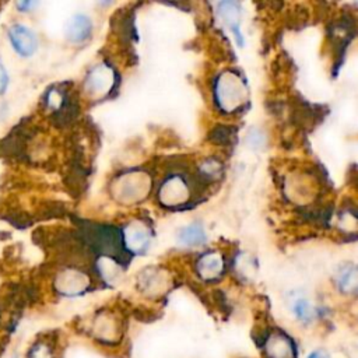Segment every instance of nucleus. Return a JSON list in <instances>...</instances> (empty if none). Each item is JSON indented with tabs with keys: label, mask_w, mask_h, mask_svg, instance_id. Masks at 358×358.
I'll return each instance as SVG.
<instances>
[{
	"label": "nucleus",
	"mask_w": 358,
	"mask_h": 358,
	"mask_svg": "<svg viewBox=\"0 0 358 358\" xmlns=\"http://www.w3.org/2000/svg\"><path fill=\"white\" fill-rule=\"evenodd\" d=\"M216 96L220 107L227 112H232L245 103L246 89L237 75L224 73L217 82Z\"/></svg>",
	"instance_id": "1"
},
{
	"label": "nucleus",
	"mask_w": 358,
	"mask_h": 358,
	"mask_svg": "<svg viewBox=\"0 0 358 358\" xmlns=\"http://www.w3.org/2000/svg\"><path fill=\"white\" fill-rule=\"evenodd\" d=\"M86 87L90 94L103 97L114 87V72L107 66H98L93 69L87 77Z\"/></svg>",
	"instance_id": "2"
},
{
	"label": "nucleus",
	"mask_w": 358,
	"mask_h": 358,
	"mask_svg": "<svg viewBox=\"0 0 358 358\" xmlns=\"http://www.w3.org/2000/svg\"><path fill=\"white\" fill-rule=\"evenodd\" d=\"M10 41L22 57H31L38 47L37 37L24 26H13L10 30Z\"/></svg>",
	"instance_id": "3"
},
{
	"label": "nucleus",
	"mask_w": 358,
	"mask_h": 358,
	"mask_svg": "<svg viewBox=\"0 0 358 358\" xmlns=\"http://www.w3.org/2000/svg\"><path fill=\"white\" fill-rule=\"evenodd\" d=\"M267 358H294L295 351L291 340L281 331L271 333L264 344Z\"/></svg>",
	"instance_id": "4"
},
{
	"label": "nucleus",
	"mask_w": 358,
	"mask_h": 358,
	"mask_svg": "<svg viewBox=\"0 0 358 358\" xmlns=\"http://www.w3.org/2000/svg\"><path fill=\"white\" fill-rule=\"evenodd\" d=\"M57 287L65 295H77L89 287V278L80 271L68 270L58 277Z\"/></svg>",
	"instance_id": "5"
},
{
	"label": "nucleus",
	"mask_w": 358,
	"mask_h": 358,
	"mask_svg": "<svg viewBox=\"0 0 358 358\" xmlns=\"http://www.w3.org/2000/svg\"><path fill=\"white\" fill-rule=\"evenodd\" d=\"M150 238H151V235H150L149 230L144 225H142L140 223H133V224L128 225L125 230V235H124V241H125L126 246L136 253L143 252L149 246Z\"/></svg>",
	"instance_id": "6"
},
{
	"label": "nucleus",
	"mask_w": 358,
	"mask_h": 358,
	"mask_svg": "<svg viewBox=\"0 0 358 358\" xmlns=\"http://www.w3.org/2000/svg\"><path fill=\"white\" fill-rule=\"evenodd\" d=\"M93 31V24L91 20L84 16V15H76L66 27V37L69 41L75 44L84 43L86 40L90 38Z\"/></svg>",
	"instance_id": "7"
},
{
	"label": "nucleus",
	"mask_w": 358,
	"mask_h": 358,
	"mask_svg": "<svg viewBox=\"0 0 358 358\" xmlns=\"http://www.w3.org/2000/svg\"><path fill=\"white\" fill-rule=\"evenodd\" d=\"M161 202L165 204H177V203H184L188 197V188L182 178H171L160 192Z\"/></svg>",
	"instance_id": "8"
},
{
	"label": "nucleus",
	"mask_w": 358,
	"mask_h": 358,
	"mask_svg": "<svg viewBox=\"0 0 358 358\" xmlns=\"http://www.w3.org/2000/svg\"><path fill=\"white\" fill-rule=\"evenodd\" d=\"M224 269V262L218 253L210 252L202 256V259L197 263V271L199 274L206 280L217 278Z\"/></svg>",
	"instance_id": "9"
},
{
	"label": "nucleus",
	"mask_w": 358,
	"mask_h": 358,
	"mask_svg": "<svg viewBox=\"0 0 358 358\" xmlns=\"http://www.w3.org/2000/svg\"><path fill=\"white\" fill-rule=\"evenodd\" d=\"M218 15L225 23L227 27L231 29L234 36L238 38L239 44H242V36L239 31V9L237 3L224 2L218 5Z\"/></svg>",
	"instance_id": "10"
},
{
	"label": "nucleus",
	"mask_w": 358,
	"mask_h": 358,
	"mask_svg": "<svg viewBox=\"0 0 358 358\" xmlns=\"http://www.w3.org/2000/svg\"><path fill=\"white\" fill-rule=\"evenodd\" d=\"M178 239L182 245L197 246V245H202L206 242V234H204V230L202 225L192 224L179 231Z\"/></svg>",
	"instance_id": "11"
},
{
	"label": "nucleus",
	"mask_w": 358,
	"mask_h": 358,
	"mask_svg": "<svg viewBox=\"0 0 358 358\" xmlns=\"http://www.w3.org/2000/svg\"><path fill=\"white\" fill-rule=\"evenodd\" d=\"M118 333H119V327L114 319L103 318L96 322V334L100 340L112 341L118 337Z\"/></svg>",
	"instance_id": "12"
},
{
	"label": "nucleus",
	"mask_w": 358,
	"mask_h": 358,
	"mask_svg": "<svg viewBox=\"0 0 358 358\" xmlns=\"http://www.w3.org/2000/svg\"><path fill=\"white\" fill-rule=\"evenodd\" d=\"M337 284L340 287V290L343 292H347V294H352L355 292L357 290V284H358V280H357V270L354 266H347L344 267L338 276H337Z\"/></svg>",
	"instance_id": "13"
},
{
	"label": "nucleus",
	"mask_w": 358,
	"mask_h": 358,
	"mask_svg": "<svg viewBox=\"0 0 358 358\" xmlns=\"http://www.w3.org/2000/svg\"><path fill=\"white\" fill-rule=\"evenodd\" d=\"M292 311L294 313L304 322H309L313 319L315 316V309L312 308V305L309 304V301L304 299V298H299V299H295L294 304H292Z\"/></svg>",
	"instance_id": "14"
},
{
	"label": "nucleus",
	"mask_w": 358,
	"mask_h": 358,
	"mask_svg": "<svg viewBox=\"0 0 358 358\" xmlns=\"http://www.w3.org/2000/svg\"><path fill=\"white\" fill-rule=\"evenodd\" d=\"M27 358H55L54 348L45 341H37L29 350Z\"/></svg>",
	"instance_id": "15"
},
{
	"label": "nucleus",
	"mask_w": 358,
	"mask_h": 358,
	"mask_svg": "<svg viewBox=\"0 0 358 358\" xmlns=\"http://www.w3.org/2000/svg\"><path fill=\"white\" fill-rule=\"evenodd\" d=\"M203 172L204 174H207V175H213V177H216V175H218L220 174V171H221V168H220V165L216 163V161H207L204 165H203Z\"/></svg>",
	"instance_id": "16"
},
{
	"label": "nucleus",
	"mask_w": 358,
	"mask_h": 358,
	"mask_svg": "<svg viewBox=\"0 0 358 358\" xmlns=\"http://www.w3.org/2000/svg\"><path fill=\"white\" fill-rule=\"evenodd\" d=\"M8 82H9L8 73H6L5 68L0 65V94H3L5 90L8 89Z\"/></svg>",
	"instance_id": "17"
},
{
	"label": "nucleus",
	"mask_w": 358,
	"mask_h": 358,
	"mask_svg": "<svg viewBox=\"0 0 358 358\" xmlns=\"http://www.w3.org/2000/svg\"><path fill=\"white\" fill-rule=\"evenodd\" d=\"M308 358H329V357H327V354L323 352V351H313Z\"/></svg>",
	"instance_id": "18"
}]
</instances>
